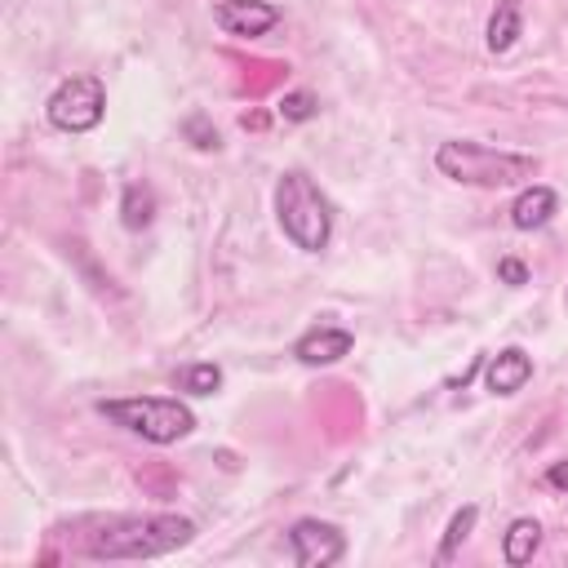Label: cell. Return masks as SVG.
Wrapping results in <instances>:
<instances>
[{
    "label": "cell",
    "mask_w": 568,
    "mask_h": 568,
    "mask_svg": "<svg viewBox=\"0 0 568 568\" xmlns=\"http://www.w3.org/2000/svg\"><path fill=\"white\" fill-rule=\"evenodd\" d=\"M435 169L462 186H519L537 173V160L532 155H519V151H497V146H484V142H470V138H457V142H439L435 151Z\"/></svg>",
    "instance_id": "7a4b0ae2"
},
{
    "label": "cell",
    "mask_w": 568,
    "mask_h": 568,
    "mask_svg": "<svg viewBox=\"0 0 568 568\" xmlns=\"http://www.w3.org/2000/svg\"><path fill=\"white\" fill-rule=\"evenodd\" d=\"M528 377H532V355H528L524 346L497 351V355L488 359V368H484V382H488L493 395H515V390L528 386Z\"/></svg>",
    "instance_id": "9c48e42d"
},
{
    "label": "cell",
    "mask_w": 568,
    "mask_h": 568,
    "mask_svg": "<svg viewBox=\"0 0 568 568\" xmlns=\"http://www.w3.org/2000/svg\"><path fill=\"white\" fill-rule=\"evenodd\" d=\"M182 133H186V138H191L200 151H217V146H222V142H217V129H213L204 115H191V120L182 124Z\"/></svg>",
    "instance_id": "e0dca14e"
},
{
    "label": "cell",
    "mask_w": 568,
    "mask_h": 568,
    "mask_svg": "<svg viewBox=\"0 0 568 568\" xmlns=\"http://www.w3.org/2000/svg\"><path fill=\"white\" fill-rule=\"evenodd\" d=\"M173 386L178 390H186V395H217L222 390V368L217 364H182L178 373H173Z\"/></svg>",
    "instance_id": "5bb4252c"
},
{
    "label": "cell",
    "mask_w": 568,
    "mask_h": 568,
    "mask_svg": "<svg viewBox=\"0 0 568 568\" xmlns=\"http://www.w3.org/2000/svg\"><path fill=\"white\" fill-rule=\"evenodd\" d=\"M351 346H355V337H351L346 328L320 324V328H311V333H302V337L293 342V355H297L306 368H324V364H337L342 355H351Z\"/></svg>",
    "instance_id": "ba28073f"
},
{
    "label": "cell",
    "mask_w": 568,
    "mask_h": 568,
    "mask_svg": "<svg viewBox=\"0 0 568 568\" xmlns=\"http://www.w3.org/2000/svg\"><path fill=\"white\" fill-rule=\"evenodd\" d=\"M546 484H550V488H559V493H568V457H564V462H555V466L546 470Z\"/></svg>",
    "instance_id": "d6986e66"
},
{
    "label": "cell",
    "mask_w": 568,
    "mask_h": 568,
    "mask_svg": "<svg viewBox=\"0 0 568 568\" xmlns=\"http://www.w3.org/2000/svg\"><path fill=\"white\" fill-rule=\"evenodd\" d=\"M213 22L226 31V36H266L275 22H280V9L266 4V0H217L213 4Z\"/></svg>",
    "instance_id": "52a82bcc"
},
{
    "label": "cell",
    "mask_w": 568,
    "mask_h": 568,
    "mask_svg": "<svg viewBox=\"0 0 568 568\" xmlns=\"http://www.w3.org/2000/svg\"><path fill=\"white\" fill-rule=\"evenodd\" d=\"M275 217H280V231L293 240V248H302V253L328 248L333 209H328L324 191L302 169L280 173V182H275Z\"/></svg>",
    "instance_id": "3957f363"
},
{
    "label": "cell",
    "mask_w": 568,
    "mask_h": 568,
    "mask_svg": "<svg viewBox=\"0 0 568 568\" xmlns=\"http://www.w3.org/2000/svg\"><path fill=\"white\" fill-rule=\"evenodd\" d=\"M475 519H479V506H462V510L448 519V528H444V541H439V550H435V564H448V559L462 550V541L475 532Z\"/></svg>",
    "instance_id": "9a60e30c"
},
{
    "label": "cell",
    "mask_w": 568,
    "mask_h": 568,
    "mask_svg": "<svg viewBox=\"0 0 568 568\" xmlns=\"http://www.w3.org/2000/svg\"><path fill=\"white\" fill-rule=\"evenodd\" d=\"M195 541V524L186 515H111L84 532L80 550L89 559H160Z\"/></svg>",
    "instance_id": "6da1fadb"
},
{
    "label": "cell",
    "mask_w": 568,
    "mask_h": 568,
    "mask_svg": "<svg viewBox=\"0 0 568 568\" xmlns=\"http://www.w3.org/2000/svg\"><path fill=\"white\" fill-rule=\"evenodd\" d=\"M98 413L151 444H178L195 430V413L182 399L169 395H129V399H102Z\"/></svg>",
    "instance_id": "277c9868"
},
{
    "label": "cell",
    "mask_w": 568,
    "mask_h": 568,
    "mask_svg": "<svg viewBox=\"0 0 568 568\" xmlns=\"http://www.w3.org/2000/svg\"><path fill=\"white\" fill-rule=\"evenodd\" d=\"M555 209H559V195L550 191V186H524L519 195H515V204H510V222L519 226V231H537V226H546L550 217H555Z\"/></svg>",
    "instance_id": "30bf717a"
},
{
    "label": "cell",
    "mask_w": 568,
    "mask_h": 568,
    "mask_svg": "<svg viewBox=\"0 0 568 568\" xmlns=\"http://www.w3.org/2000/svg\"><path fill=\"white\" fill-rule=\"evenodd\" d=\"M537 546H541V524L537 519H515L510 528H506V537H501V555H506V564H528L532 555H537Z\"/></svg>",
    "instance_id": "4fadbf2b"
},
{
    "label": "cell",
    "mask_w": 568,
    "mask_h": 568,
    "mask_svg": "<svg viewBox=\"0 0 568 568\" xmlns=\"http://www.w3.org/2000/svg\"><path fill=\"white\" fill-rule=\"evenodd\" d=\"M44 115L62 133H89V129H98L102 115H106V89H102V80L98 75H71V80H62L49 93Z\"/></svg>",
    "instance_id": "5b68a950"
},
{
    "label": "cell",
    "mask_w": 568,
    "mask_h": 568,
    "mask_svg": "<svg viewBox=\"0 0 568 568\" xmlns=\"http://www.w3.org/2000/svg\"><path fill=\"white\" fill-rule=\"evenodd\" d=\"M288 550L302 568H328L346 555V537L337 524H324V519H297L288 528Z\"/></svg>",
    "instance_id": "8992f818"
},
{
    "label": "cell",
    "mask_w": 568,
    "mask_h": 568,
    "mask_svg": "<svg viewBox=\"0 0 568 568\" xmlns=\"http://www.w3.org/2000/svg\"><path fill=\"white\" fill-rule=\"evenodd\" d=\"M280 115H284V120H293V124H302V120L320 115V98H315L311 89H293V93H284V98H280Z\"/></svg>",
    "instance_id": "2e32d148"
},
{
    "label": "cell",
    "mask_w": 568,
    "mask_h": 568,
    "mask_svg": "<svg viewBox=\"0 0 568 568\" xmlns=\"http://www.w3.org/2000/svg\"><path fill=\"white\" fill-rule=\"evenodd\" d=\"M120 222L129 231H146L155 222V191H151V182H124V191H120Z\"/></svg>",
    "instance_id": "7c38bea8"
},
{
    "label": "cell",
    "mask_w": 568,
    "mask_h": 568,
    "mask_svg": "<svg viewBox=\"0 0 568 568\" xmlns=\"http://www.w3.org/2000/svg\"><path fill=\"white\" fill-rule=\"evenodd\" d=\"M519 36H524V9H519V0H497L493 13H488V31H484L488 49L493 53H506V49H515Z\"/></svg>",
    "instance_id": "8fae6325"
},
{
    "label": "cell",
    "mask_w": 568,
    "mask_h": 568,
    "mask_svg": "<svg viewBox=\"0 0 568 568\" xmlns=\"http://www.w3.org/2000/svg\"><path fill=\"white\" fill-rule=\"evenodd\" d=\"M497 280L510 284V288H519V284H528V266H524L519 257H501V262H497Z\"/></svg>",
    "instance_id": "ac0fdd59"
}]
</instances>
